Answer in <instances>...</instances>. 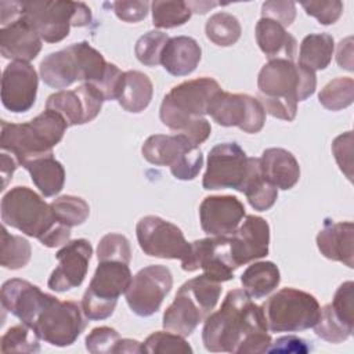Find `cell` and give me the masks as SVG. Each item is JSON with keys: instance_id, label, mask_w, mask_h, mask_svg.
<instances>
[{"instance_id": "603a6c76", "label": "cell", "mask_w": 354, "mask_h": 354, "mask_svg": "<svg viewBox=\"0 0 354 354\" xmlns=\"http://www.w3.org/2000/svg\"><path fill=\"white\" fill-rule=\"evenodd\" d=\"M270 245L268 223L254 214L245 216L242 224L230 236L231 256L236 267L266 257Z\"/></svg>"}, {"instance_id": "7402d4cb", "label": "cell", "mask_w": 354, "mask_h": 354, "mask_svg": "<svg viewBox=\"0 0 354 354\" xmlns=\"http://www.w3.org/2000/svg\"><path fill=\"white\" fill-rule=\"evenodd\" d=\"M246 216L243 203L232 195L206 196L199 206L202 230L212 236H228Z\"/></svg>"}, {"instance_id": "52a82bcc", "label": "cell", "mask_w": 354, "mask_h": 354, "mask_svg": "<svg viewBox=\"0 0 354 354\" xmlns=\"http://www.w3.org/2000/svg\"><path fill=\"white\" fill-rule=\"evenodd\" d=\"M109 62L87 41H79L43 58L39 66L41 80L53 88H66L75 82L98 86Z\"/></svg>"}, {"instance_id": "d4e9b609", "label": "cell", "mask_w": 354, "mask_h": 354, "mask_svg": "<svg viewBox=\"0 0 354 354\" xmlns=\"http://www.w3.org/2000/svg\"><path fill=\"white\" fill-rule=\"evenodd\" d=\"M317 246L326 259L354 267V224L351 221L332 223L325 220L317 235Z\"/></svg>"}, {"instance_id": "6da1fadb", "label": "cell", "mask_w": 354, "mask_h": 354, "mask_svg": "<svg viewBox=\"0 0 354 354\" xmlns=\"http://www.w3.org/2000/svg\"><path fill=\"white\" fill-rule=\"evenodd\" d=\"M0 300L3 308L29 326L40 340L57 347L75 343L87 324L82 306L76 301H62L25 279L6 281Z\"/></svg>"}, {"instance_id": "30bf717a", "label": "cell", "mask_w": 354, "mask_h": 354, "mask_svg": "<svg viewBox=\"0 0 354 354\" xmlns=\"http://www.w3.org/2000/svg\"><path fill=\"white\" fill-rule=\"evenodd\" d=\"M271 332H299L313 328L321 315L318 300L295 288H282L261 306Z\"/></svg>"}, {"instance_id": "9a60e30c", "label": "cell", "mask_w": 354, "mask_h": 354, "mask_svg": "<svg viewBox=\"0 0 354 354\" xmlns=\"http://www.w3.org/2000/svg\"><path fill=\"white\" fill-rule=\"evenodd\" d=\"M207 115L220 126H235L249 134L259 133L266 123V111L259 98L223 90L213 98Z\"/></svg>"}, {"instance_id": "836d02e7", "label": "cell", "mask_w": 354, "mask_h": 354, "mask_svg": "<svg viewBox=\"0 0 354 354\" xmlns=\"http://www.w3.org/2000/svg\"><path fill=\"white\" fill-rule=\"evenodd\" d=\"M206 37L217 46L230 47L235 44L242 33L241 24L236 17L230 12H216L213 14L205 25Z\"/></svg>"}, {"instance_id": "ab89813d", "label": "cell", "mask_w": 354, "mask_h": 354, "mask_svg": "<svg viewBox=\"0 0 354 354\" xmlns=\"http://www.w3.org/2000/svg\"><path fill=\"white\" fill-rule=\"evenodd\" d=\"M170 37L160 30H149L142 35L134 47L137 59L147 66H156L160 64L163 47Z\"/></svg>"}, {"instance_id": "816d5d0a", "label": "cell", "mask_w": 354, "mask_h": 354, "mask_svg": "<svg viewBox=\"0 0 354 354\" xmlns=\"http://www.w3.org/2000/svg\"><path fill=\"white\" fill-rule=\"evenodd\" d=\"M120 353H129V354L144 353L142 343H140L134 339H120L118 343V347H116V354H120Z\"/></svg>"}, {"instance_id": "4dcf8cb0", "label": "cell", "mask_w": 354, "mask_h": 354, "mask_svg": "<svg viewBox=\"0 0 354 354\" xmlns=\"http://www.w3.org/2000/svg\"><path fill=\"white\" fill-rule=\"evenodd\" d=\"M43 196L50 198L61 192L65 184V169L53 155L37 158L24 166Z\"/></svg>"}, {"instance_id": "f1b7e54d", "label": "cell", "mask_w": 354, "mask_h": 354, "mask_svg": "<svg viewBox=\"0 0 354 354\" xmlns=\"http://www.w3.org/2000/svg\"><path fill=\"white\" fill-rule=\"evenodd\" d=\"M152 95L153 84L145 73L140 71L123 72L116 100L124 111L131 113L142 112L149 105Z\"/></svg>"}, {"instance_id": "7a4b0ae2", "label": "cell", "mask_w": 354, "mask_h": 354, "mask_svg": "<svg viewBox=\"0 0 354 354\" xmlns=\"http://www.w3.org/2000/svg\"><path fill=\"white\" fill-rule=\"evenodd\" d=\"M267 330L263 308L243 289H232L221 307L205 319L202 342L212 353L261 354L271 344Z\"/></svg>"}, {"instance_id": "7c38bea8", "label": "cell", "mask_w": 354, "mask_h": 354, "mask_svg": "<svg viewBox=\"0 0 354 354\" xmlns=\"http://www.w3.org/2000/svg\"><path fill=\"white\" fill-rule=\"evenodd\" d=\"M145 160L156 166H169L177 180H194L202 166L203 155L198 145L183 134H153L142 144Z\"/></svg>"}, {"instance_id": "d590c367", "label": "cell", "mask_w": 354, "mask_h": 354, "mask_svg": "<svg viewBox=\"0 0 354 354\" xmlns=\"http://www.w3.org/2000/svg\"><path fill=\"white\" fill-rule=\"evenodd\" d=\"M152 24L159 29H171L184 25L192 15L187 1H153L151 3Z\"/></svg>"}, {"instance_id": "f907efd6", "label": "cell", "mask_w": 354, "mask_h": 354, "mask_svg": "<svg viewBox=\"0 0 354 354\" xmlns=\"http://www.w3.org/2000/svg\"><path fill=\"white\" fill-rule=\"evenodd\" d=\"M17 160L12 159L11 155L1 152L0 156V170H1V177H3V188L8 184V180L12 177L15 169H17Z\"/></svg>"}, {"instance_id": "f35d334b", "label": "cell", "mask_w": 354, "mask_h": 354, "mask_svg": "<svg viewBox=\"0 0 354 354\" xmlns=\"http://www.w3.org/2000/svg\"><path fill=\"white\" fill-rule=\"evenodd\" d=\"M40 337L25 324L11 326L1 337L3 353H39Z\"/></svg>"}, {"instance_id": "d6a6232c", "label": "cell", "mask_w": 354, "mask_h": 354, "mask_svg": "<svg viewBox=\"0 0 354 354\" xmlns=\"http://www.w3.org/2000/svg\"><path fill=\"white\" fill-rule=\"evenodd\" d=\"M333 50H335V41L330 35L310 33L300 43L297 64L314 72L322 71L330 64Z\"/></svg>"}, {"instance_id": "7bdbcfd3", "label": "cell", "mask_w": 354, "mask_h": 354, "mask_svg": "<svg viewBox=\"0 0 354 354\" xmlns=\"http://www.w3.org/2000/svg\"><path fill=\"white\" fill-rule=\"evenodd\" d=\"M120 336L116 329L109 326L94 328L86 336V348L93 354H109L116 353Z\"/></svg>"}, {"instance_id": "3957f363", "label": "cell", "mask_w": 354, "mask_h": 354, "mask_svg": "<svg viewBox=\"0 0 354 354\" xmlns=\"http://www.w3.org/2000/svg\"><path fill=\"white\" fill-rule=\"evenodd\" d=\"M220 91V84L207 76L185 80L163 97L159 118L171 131L185 136L199 147L212 133V126L205 115Z\"/></svg>"}, {"instance_id": "e575fe53", "label": "cell", "mask_w": 354, "mask_h": 354, "mask_svg": "<svg viewBox=\"0 0 354 354\" xmlns=\"http://www.w3.org/2000/svg\"><path fill=\"white\" fill-rule=\"evenodd\" d=\"M30 256V243L19 235L10 234L3 225L0 243V264L8 270H18L29 263Z\"/></svg>"}, {"instance_id": "ac0fdd59", "label": "cell", "mask_w": 354, "mask_h": 354, "mask_svg": "<svg viewBox=\"0 0 354 354\" xmlns=\"http://www.w3.org/2000/svg\"><path fill=\"white\" fill-rule=\"evenodd\" d=\"M318 337L329 343L347 340L354 330V283L343 282L335 292L332 303L321 308L318 322L313 326Z\"/></svg>"}, {"instance_id": "ba28073f", "label": "cell", "mask_w": 354, "mask_h": 354, "mask_svg": "<svg viewBox=\"0 0 354 354\" xmlns=\"http://www.w3.org/2000/svg\"><path fill=\"white\" fill-rule=\"evenodd\" d=\"M220 295V282L205 274L184 282L173 303L163 313V328L184 337L192 335L196 326L214 310Z\"/></svg>"}, {"instance_id": "277c9868", "label": "cell", "mask_w": 354, "mask_h": 354, "mask_svg": "<svg viewBox=\"0 0 354 354\" xmlns=\"http://www.w3.org/2000/svg\"><path fill=\"white\" fill-rule=\"evenodd\" d=\"M257 88L266 113L292 122L297 102L307 100L317 88L315 72L290 59H270L259 72Z\"/></svg>"}, {"instance_id": "4316f807", "label": "cell", "mask_w": 354, "mask_h": 354, "mask_svg": "<svg viewBox=\"0 0 354 354\" xmlns=\"http://www.w3.org/2000/svg\"><path fill=\"white\" fill-rule=\"evenodd\" d=\"M201 55L202 50L195 39L176 36L170 37L163 47L160 64L173 76H187L196 69Z\"/></svg>"}, {"instance_id": "4fadbf2b", "label": "cell", "mask_w": 354, "mask_h": 354, "mask_svg": "<svg viewBox=\"0 0 354 354\" xmlns=\"http://www.w3.org/2000/svg\"><path fill=\"white\" fill-rule=\"evenodd\" d=\"M136 235L141 250L152 257L184 261L191 252L183 231L173 223L158 216H145L136 225Z\"/></svg>"}, {"instance_id": "9c48e42d", "label": "cell", "mask_w": 354, "mask_h": 354, "mask_svg": "<svg viewBox=\"0 0 354 354\" xmlns=\"http://www.w3.org/2000/svg\"><path fill=\"white\" fill-rule=\"evenodd\" d=\"M22 17L47 43L64 40L72 26H87L91 10L82 1H19Z\"/></svg>"}, {"instance_id": "ee69618b", "label": "cell", "mask_w": 354, "mask_h": 354, "mask_svg": "<svg viewBox=\"0 0 354 354\" xmlns=\"http://www.w3.org/2000/svg\"><path fill=\"white\" fill-rule=\"evenodd\" d=\"M301 7L307 12V15L314 17L322 25H332L335 24L342 12H343V3L339 0L332 1H303Z\"/></svg>"}, {"instance_id": "f6af8a7d", "label": "cell", "mask_w": 354, "mask_h": 354, "mask_svg": "<svg viewBox=\"0 0 354 354\" xmlns=\"http://www.w3.org/2000/svg\"><path fill=\"white\" fill-rule=\"evenodd\" d=\"M261 17L277 21L286 28L296 18V4L293 1H266L261 6Z\"/></svg>"}, {"instance_id": "d6986e66", "label": "cell", "mask_w": 354, "mask_h": 354, "mask_svg": "<svg viewBox=\"0 0 354 354\" xmlns=\"http://www.w3.org/2000/svg\"><path fill=\"white\" fill-rule=\"evenodd\" d=\"M104 98L100 91L83 83L73 90H61L47 98L46 109H51L61 115L69 126L84 124L97 118L102 108Z\"/></svg>"}, {"instance_id": "44dd1931", "label": "cell", "mask_w": 354, "mask_h": 354, "mask_svg": "<svg viewBox=\"0 0 354 354\" xmlns=\"http://www.w3.org/2000/svg\"><path fill=\"white\" fill-rule=\"evenodd\" d=\"M39 77L29 62L11 61L1 77V102L6 109L19 113L29 111L37 94Z\"/></svg>"}, {"instance_id": "c3c4849f", "label": "cell", "mask_w": 354, "mask_h": 354, "mask_svg": "<svg viewBox=\"0 0 354 354\" xmlns=\"http://www.w3.org/2000/svg\"><path fill=\"white\" fill-rule=\"evenodd\" d=\"M308 350L310 348L303 339L296 336H283L277 339L274 343L271 342L267 353H306Z\"/></svg>"}, {"instance_id": "e0dca14e", "label": "cell", "mask_w": 354, "mask_h": 354, "mask_svg": "<svg viewBox=\"0 0 354 354\" xmlns=\"http://www.w3.org/2000/svg\"><path fill=\"white\" fill-rule=\"evenodd\" d=\"M184 271L192 272L203 270V274L217 282H225L234 278V271L238 268L231 256L230 235L209 236L191 242L189 256L181 261Z\"/></svg>"}, {"instance_id": "5bb4252c", "label": "cell", "mask_w": 354, "mask_h": 354, "mask_svg": "<svg viewBox=\"0 0 354 354\" xmlns=\"http://www.w3.org/2000/svg\"><path fill=\"white\" fill-rule=\"evenodd\" d=\"M249 171V158L236 142L214 145L207 155L202 185L205 189L232 188L242 191Z\"/></svg>"}, {"instance_id": "60d3db41", "label": "cell", "mask_w": 354, "mask_h": 354, "mask_svg": "<svg viewBox=\"0 0 354 354\" xmlns=\"http://www.w3.org/2000/svg\"><path fill=\"white\" fill-rule=\"evenodd\" d=\"M144 353L167 354V353H192V347L184 336L167 332H153L142 343Z\"/></svg>"}, {"instance_id": "1f68e13d", "label": "cell", "mask_w": 354, "mask_h": 354, "mask_svg": "<svg viewBox=\"0 0 354 354\" xmlns=\"http://www.w3.org/2000/svg\"><path fill=\"white\" fill-rule=\"evenodd\" d=\"M279 268L272 261L253 263L241 275L243 290L252 299H261L270 295L279 285Z\"/></svg>"}, {"instance_id": "bcb514c9", "label": "cell", "mask_w": 354, "mask_h": 354, "mask_svg": "<svg viewBox=\"0 0 354 354\" xmlns=\"http://www.w3.org/2000/svg\"><path fill=\"white\" fill-rule=\"evenodd\" d=\"M332 152L340 167V170L351 181V153H353V133L347 131L335 138L332 144Z\"/></svg>"}, {"instance_id": "83f0119b", "label": "cell", "mask_w": 354, "mask_h": 354, "mask_svg": "<svg viewBox=\"0 0 354 354\" xmlns=\"http://www.w3.org/2000/svg\"><path fill=\"white\" fill-rule=\"evenodd\" d=\"M256 41L270 59H290L296 55V39L277 21L260 18L256 24Z\"/></svg>"}, {"instance_id": "cb8c5ba5", "label": "cell", "mask_w": 354, "mask_h": 354, "mask_svg": "<svg viewBox=\"0 0 354 354\" xmlns=\"http://www.w3.org/2000/svg\"><path fill=\"white\" fill-rule=\"evenodd\" d=\"M40 50L41 37L22 17L7 26H1L0 53L4 58L29 62L39 55Z\"/></svg>"}, {"instance_id": "8d00e7d4", "label": "cell", "mask_w": 354, "mask_h": 354, "mask_svg": "<svg viewBox=\"0 0 354 354\" xmlns=\"http://www.w3.org/2000/svg\"><path fill=\"white\" fill-rule=\"evenodd\" d=\"M57 221L66 227H76L83 224L90 214L88 203L73 195H62L50 203Z\"/></svg>"}, {"instance_id": "2e32d148", "label": "cell", "mask_w": 354, "mask_h": 354, "mask_svg": "<svg viewBox=\"0 0 354 354\" xmlns=\"http://www.w3.org/2000/svg\"><path fill=\"white\" fill-rule=\"evenodd\" d=\"M173 286L170 270L160 264L141 268L131 279L126 290V301L138 317L153 315Z\"/></svg>"}, {"instance_id": "b9f144b4", "label": "cell", "mask_w": 354, "mask_h": 354, "mask_svg": "<svg viewBox=\"0 0 354 354\" xmlns=\"http://www.w3.org/2000/svg\"><path fill=\"white\" fill-rule=\"evenodd\" d=\"M97 259L98 261L115 260L129 264L131 260V248L129 239L124 235L116 232L104 235L98 242Z\"/></svg>"}, {"instance_id": "f546056e", "label": "cell", "mask_w": 354, "mask_h": 354, "mask_svg": "<svg viewBox=\"0 0 354 354\" xmlns=\"http://www.w3.org/2000/svg\"><path fill=\"white\" fill-rule=\"evenodd\" d=\"M241 192L245 194L249 205L259 212L271 209L277 202L278 188L263 176L259 158H249V171Z\"/></svg>"}, {"instance_id": "681fc988", "label": "cell", "mask_w": 354, "mask_h": 354, "mask_svg": "<svg viewBox=\"0 0 354 354\" xmlns=\"http://www.w3.org/2000/svg\"><path fill=\"white\" fill-rule=\"evenodd\" d=\"M351 44H353V37H347L342 40L337 46L336 61L342 68L347 71H353V46Z\"/></svg>"}, {"instance_id": "f5cc1de1", "label": "cell", "mask_w": 354, "mask_h": 354, "mask_svg": "<svg viewBox=\"0 0 354 354\" xmlns=\"http://www.w3.org/2000/svg\"><path fill=\"white\" fill-rule=\"evenodd\" d=\"M191 11L196 12V14H205L207 12L210 8L218 6V3H209V1H187Z\"/></svg>"}, {"instance_id": "8992f818", "label": "cell", "mask_w": 354, "mask_h": 354, "mask_svg": "<svg viewBox=\"0 0 354 354\" xmlns=\"http://www.w3.org/2000/svg\"><path fill=\"white\" fill-rule=\"evenodd\" d=\"M66 129L64 118L51 109H44L26 123L3 120L0 147L24 167L37 158L53 155V148L62 140Z\"/></svg>"}, {"instance_id": "ffe728a7", "label": "cell", "mask_w": 354, "mask_h": 354, "mask_svg": "<svg viewBox=\"0 0 354 354\" xmlns=\"http://www.w3.org/2000/svg\"><path fill=\"white\" fill-rule=\"evenodd\" d=\"M93 248L87 239H75L65 243L57 253L58 266L51 272L47 286L55 292H66L82 285L86 278Z\"/></svg>"}, {"instance_id": "8fae6325", "label": "cell", "mask_w": 354, "mask_h": 354, "mask_svg": "<svg viewBox=\"0 0 354 354\" xmlns=\"http://www.w3.org/2000/svg\"><path fill=\"white\" fill-rule=\"evenodd\" d=\"M133 279L127 263L98 261L95 272L82 299V310L87 319L101 321L113 314L118 299L126 293Z\"/></svg>"}, {"instance_id": "484cf974", "label": "cell", "mask_w": 354, "mask_h": 354, "mask_svg": "<svg viewBox=\"0 0 354 354\" xmlns=\"http://www.w3.org/2000/svg\"><path fill=\"white\" fill-rule=\"evenodd\" d=\"M259 159L263 176L277 188L286 191L297 184L300 166L292 152L283 148H267Z\"/></svg>"}, {"instance_id": "74e56055", "label": "cell", "mask_w": 354, "mask_h": 354, "mask_svg": "<svg viewBox=\"0 0 354 354\" xmlns=\"http://www.w3.org/2000/svg\"><path fill=\"white\" fill-rule=\"evenodd\" d=\"M354 80L351 77H336L330 80L318 94L319 104L329 111H340L353 104Z\"/></svg>"}, {"instance_id": "5b68a950", "label": "cell", "mask_w": 354, "mask_h": 354, "mask_svg": "<svg viewBox=\"0 0 354 354\" xmlns=\"http://www.w3.org/2000/svg\"><path fill=\"white\" fill-rule=\"evenodd\" d=\"M1 220L4 225L39 239L46 248L65 245L71 238V227L57 221L51 206L28 187H14L4 194Z\"/></svg>"}, {"instance_id": "7dc6e473", "label": "cell", "mask_w": 354, "mask_h": 354, "mask_svg": "<svg viewBox=\"0 0 354 354\" xmlns=\"http://www.w3.org/2000/svg\"><path fill=\"white\" fill-rule=\"evenodd\" d=\"M149 3L148 1H141V0H119L112 4L113 11L116 17L124 22H138L144 19L148 14L149 10Z\"/></svg>"}]
</instances>
